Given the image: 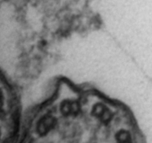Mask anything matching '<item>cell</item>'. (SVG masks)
I'll use <instances>...</instances> for the list:
<instances>
[{
	"label": "cell",
	"instance_id": "1",
	"mask_svg": "<svg viewBox=\"0 0 152 143\" xmlns=\"http://www.w3.org/2000/svg\"><path fill=\"white\" fill-rule=\"evenodd\" d=\"M56 120L54 117L47 115L40 119L37 125V132L39 135L45 136L56 125Z\"/></svg>",
	"mask_w": 152,
	"mask_h": 143
},
{
	"label": "cell",
	"instance_id": "2",
	"mask_svg": "<svg viewBox=\"0 0 152 143\" xmlns=\"http://www.w3.org/2000/svg\"><path fill=\"white\" fill-rule=\"evenodd\" d=\"M117 143H132V136L127 130H120L116 135Z\"/></svg>",
	"mask_w": 152,
	"mask_h": 143
}]
</instances>
